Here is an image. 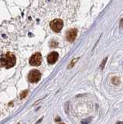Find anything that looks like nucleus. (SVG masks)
<instances>
[{"mask_svg":"<svg viewBox=\"0 0 123 124\" xmlns=\"http://www.w3.org/2000/svg\"><path fill=\"white\" fill-rule=\"evenodd\" d=\"M120 26H121V27H123V19L120 21Z\"/></svg>","mask_w":123,"mask_h":124,"instance_id":"11","label":"nucleus"},{"mask_svg":"<svg viewBox=\"0 0 123 124\" xmlns=\"http://www.w3.org/2000/svg\"><path fill=\"white\" fill-rule=\"evenodd\" d=\"M63 26H64L63 20H61L60 19H54V20H53L51 23V27L54 32H60L61 29L63 28Z\"/></svg>","mask_w":123,"mask_h":124,"instance_id":"3","label":"nucleus"},{"mask_svg":"<svg viewBox=\"0 0 123 124\" xmlns=\"http://www.w3.org/2000/svg\"><path fill=\"white\" fill-rule=\"evenodd\" d=\"M111 82H112V84L117 85L120 83V81H119V78L118 77H114L112 78V79H111Z\"/></svg>","mask_w":123,"mask_h":124,"instance_id":"7","label":"nucleus"},{"mask_svg":"<svg viewBox=\"0 0 123 124\" xmlns=\"http://www.w3.org/2000/svg\"><path fill=\"white\" fill-rule=\"evenodd\" d=\"M27 94H28V91L27 90H26V91H23L22 93H21V95H20V98L21 99H23V98H25V97L27 95Z\"/></svg>","mask_w":123,"mask_h":124,"instance_id":"9","label":"nucleus"},{"mask_svg":"<svg viewBox=\"0 0 123 124\" xmlns=\"http://www.w3.org/2000/svg\"><path fill=\"white\" fill-rule=\"evenodd\" d=\"M106 61H107V58H105V59L103 61V63H102V64H101V68L102 69L104 68V66H105V64Z\"/></svg>","mask_w":123,"mask_h":124,"instance_id":"10","label":"nucleus"},{"mask_svg":"<svg viewBox=\"0 0 123 124\" xmlns=\"http://www.w3.org/2000/svg\"><path fill=\"white\" fill-rule=\"evenodd\" d=\"M59 124H62V123H59ZM63 124H64V123H63Z\"/></svg>","mask_w":123,"mask_h":124,"instance_id":"12","label":"nucleus"},{"mask_svg":"<svg viewBox=\"0 0 123 124\" xmlns=\"http://www.w3.org/2000/svg\"><path fill=\"white\" fill-rule=\"evenodd\" d=\"M42 62V56L40 53H36L30 57L29 64L32 66H39Z\"/></svg>","mask_w":123,"mask_h":124,"instance_id":"4","label":"nucleus"},{"mask_svg":"<svg viewBox=\"0 0 123 124\" xmlns=\"http://www.w3.org/2000/svg\"><path fill=\"white\" fill-rule=\"evenodd\" d=\"M57 59H58V54L55 51L51 52L47 57V61H48V63L51 64H54L55 62L57 61Z\"/></svg>","mask_w":123,"mask_h":124,"instance_id":"6","label":"nucleus"},{"mask_svg":"<svg viewBox=\"0 0 123 124\" xmlns=\"http://www.w3.org/2000/svg\"><path fill=\"white\" fill-rule=\"evenodd\" d=\"M77 34H78V31H77L76 29H72L71 30H69L66 34L67 40L70 42H73L75 40Z\"/></svg>","mask_w":123,"mask_h":124,"instance_id":"5","label":"nucleus"},{"mask_svg":"<svg viewBox=\"0 0 123 124\" xmlns=\"http://www.w3.org/2000/svg\"><path fill=\"white\" fill-rule=\"evenodd\" d=\"M79 59V58H76V59H74L72 61H71V63L70 64V65H68V68H72L73 66H74V63H76L77 62V61H78Z\"/></svg>","mask_w":123,"mask_h":124,"instance_id":"8","label":"nucleus"},{"mask_svg":"<svg viewBox=\"0 0 123 124\" xmlns=\"http://www.w3.org/2000/svg\"><path fill=\"white\" fill-rule=\"evenodd\" d=\"M41 78V74L38 70H32L29 73L28 75V80L29 81L32 83L38 82Z\"/></svg>","mask_w":123,"mask_h":124,"instance_id":"2","label":"nucleus"},{"mask_svg":"<svg viewBox=\"0 0 123 124\" xmlns=\"http://www.w3.org/2000/svg\"><path fill=\"white\" fill-rule=\"evenodd\" d=\"M16 57H15L14 54L10 52H7L0 57V64H1V66L6 68H13L16 64Z\"/></svg>","mask_w":123,"mask_h":124,"instance_id":"1","label":"nucleus"}]
</instances>
